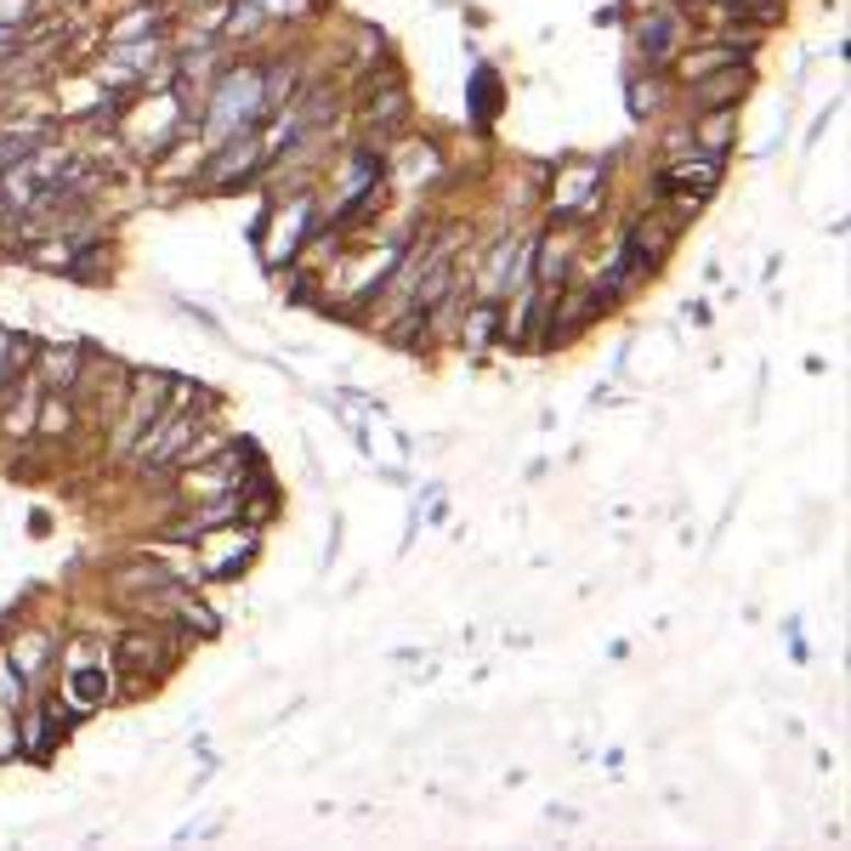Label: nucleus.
<instances>
[{"mask_svg":"<svg viewBox=\"0 0 851 851\" xmlns=\"http://www.w3.org/2000/svg\"><path fill=\"white\" fill-rule=\"evenodd\" d=\"M268 109L261 103V80L256 75H227V86L216 91V109H211V137H227V131H250L256 114Z\"/></svg>","mask_w":851,"mask_h":851,"instance_id":"nucleus-1","label":"nucleus"},{"mask_svg":"<svg viewBox=\"0 0 851 851\" xmlns=\"http://www.w3.org/2000/svg\"><path fill=\"white\" fill-rule=\"evenodd\" d=\"M159 375H137V404H131V415H125V426H120V438H114V449H137V438H143V426L154 420V409H159Z\"/></svg>","mask_w":851,"mask_h":851,"instance_id":"nucleus-2","label":"nucleus"},{"mask_svg":"<svg viewBox=\"0 0 851 851\" xmlns=\"http://www.w3.org/2000/svg\"><path fill=\"white\" fill-rule=\"evenodd\" d=\"M495 330H500V307H495V302H483V307H472V313H466L461 341H466L472 352H483L488 341H495Z\"/></svg>","mask_w":851,"mask_h":851,"instance_id":"nucleus-3","label":"nucleus"},{"mask_svg":"<svg viewBox=\"0 0 851 851\" xmlns=\"http://www.w3.org/2000/svg\"><path fill=\"white\" fill-rule=\"evenodd\" d=\"M69 693H75V704H103V699H109V676L75 665V670H69Z\"/></svg>","mask_w":851,"mask_h":851,"instance_id":"nucleus-4","label":"nucleus"},{"mask_svg":"<svg viewBox=\"0 0 851 851\" xmlns=\"http://www.w3.org/2000/svg\"><path fill=\"white\" fill-rule=\"evenodd\" d=\"M75 370H80L75 352H46V375H52L57 386H75Z\"/></svg>","mask_w":851,"mask_h":851,"instance_id":"nucleus-5","label":"nucleus"},{"mask_svg":"<svg viewBox=\"0 0 851 851\" xmlns=\"http://www.w3.org/2000/svg\"><path fill=\"white\" fill-rule=\"evenodd\" d=\"M154 23H159V12H131V18L114 29V41H131V35H154Z\"/></svg>","mask_w":851,"mask_h":851,"instance_id":"nucleus-6","label":"nucleus"},{"mask_svg":"<svg viewBox=\"0 0 851 851\" xmlns=\"http://www.w3.org/2000/svg\"><path fill=\"white\" fill-rule=\"evenodd\" d=\"M699 166H704V171H699V177H704V182H710V188H715V177H722V171H715V159H710V154H704V159H699ZM687 177H693V159H681V166H676V171H670V177H665V182H687Z\"/></svg>","mask_w":851,"mask_h":851,"instance_id":"nucleus-7","label":"nucleus"},{"mask_svg":"<svg viewBox=\"0 0 851 851\" xmlns=\"http://www.w3.org/2000/svg\"><path fill=\"white\" fill-rule=\"evenodd\" d=\"M159 57V46L148 41V46H120V69H143V63H154Z\"/></svg>","mask_w":851,"mask_h":851,"instance_id":"nucleus-8","label":"nucleus"},{"mask_svg":"<svg viewBox=\"0 0 851 851\" xmlns=\"http://www.w3.org/2000/svg\"><path fill=\"white\" fill-rule=\"evenodd\" d=\"M727 137H733L727 114H710V125H704V143H710V148H727Z\"/></svg>","mask_w":851,"mask_h":851,"instance_id":"nucleus-9","label":"nucleus"},{"mask_svg":"<svg viewBox=\"0 0 851 851\" xmlns=\"http://www.w3.org/2000/svg\"><path fill=\"white\" fill-rule=\"evenodd\" d=\"M568 273V261H563V250H556V245H545V261H540V279L551 284V279H563Z\"/></svg>","mask_w":851,"mask_h":851,"instance_id":"nucleus-10","label":"nucleus"},{"mask_svg":"<svg viewBox=\"0 0 851 851\" xmlns=\"http://www.w3.org/2000/svg\"><path fill=\"white\" fill-rule=\"evenodd\" d=\"M715 63H733V52H704V57H687V80H699V69H715Z\"/></svg>","mask_w":851,"mask_h":851,"instance_id":"nucleus-11","label":"nucleus"},{"mask_svg":"<svg viewBox=\"0 0 851 851\" xmlns=\"http://www.w3.org/2000/svg\"><path fill=\"white\" fill-rule=\"evenodd\" d=\"M125 659H159V642H148V636H125Z\"/></svg>","mask_w":851,"mask_h":851,"instance_id":"nucleus-12","label":"nucleus"},{"mask_svg":"<svg viewBox=\"0 0 851 851\" xmlns=\"http://www.w3.org/2000/svg\"><path fill=\"white\" fill-rule=\"evenodd\" d=\"M29 18V0H0V29H18Z\"/></svg>","mask_w":851,"mask_h":851,"instance_id":"nucleus-13","label":"nucleus"},{"mask_svg":"<svg viewBox=\"0 0 851 851\" xmlns=\"http://www.w3.org/2000/svg\"><path fill=\"white\" fill-rule=\"evenodd\" d=\"M665 46H670V18H659V23H653V35H647V52L653 57H665Z\"/></svg>","mask_w":851,"mask_h":851,"instance_id":"nucleus-14","label":"nucleus"},{"mask_svg":"<svg viewBox=\"0 0 851 851\" xmlns=\"http://www.w3.org/2000/svg\"><path fill=\"white\" fill-rule=\"evenodd\" d=\"M41 426H46V432H63V426H69V415H63V404H46V420H41Z\"/></svg>","mask_w":851,"mask_h":851,"instance_id":"nucleus-15","label":"nucleus"},{"mask_svg":"<svg viewBox=\"0 0 851 851\" xmlns=\"http://www.w3.org/2000/svg\"><path fill=\"white\" fill-rule=\"evenodd\" d=\"M256 7H261V12H296L302 0H256Z\"/></svg>","mask_w":851,"mask_h":851,"instance_id":"nucleus-16","label":"nucleus"}]
</instances>
